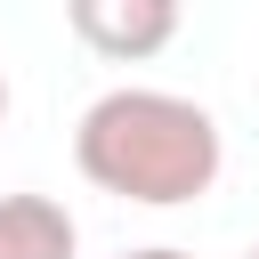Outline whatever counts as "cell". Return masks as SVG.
Returning a JSON list of instances; mask_svg holds the SVG:
<instances>
[{
  "label": "cell",
  "mask_w": 259,
  "mask_h": 259,
  "mask_svg": "<svg viewBox=\"0 0 259 259\" xmlns=\"http://www.w3.org/2000/svg\"><path fill=\"white\" fill-rule=\"evenodd\" d=\"M81 227L57 194H0V259H73Z\"/></svg>",
  "instance_id": "3957f363"
},
{
  "label": "cell",
  "mask_w": 259,
  "mask_h": 259,
  "mask_svg": "<svg viewBox=\"0 0 259 259\" xmlns=\"http://www.w3.org/2000/svg\"><path fill=\"white\" fill-rule=\"evenodd\" d=\"M73 170L138 210H178L202 202L227 170V138L210 121V105L178 97V89H146L121 81L105 97H89V113L73 121Z\"/></svg>",
  "instance_id": "6da1fadb"
},
{
  "label": "cell",
  "mask_w": 259,
  "mask_h": 259,
  "mask_svg": "<svg viewBox=\"0 0 259 259\" xmlns=\"http://www.w3.org/2000/svg\"><path fill=\"white\" fill-rule=\"evenodd\" d=\"M0 121H8V73H0Z\"/></svg>",
  "instance_id": "5b68a950"
},
{
  "label": "cell",
  "mask_w": 259,
  "mask_h": 259,
  "mask_svg": "<svg viewBox=\"0 0 259 259\" xmlns=\"http://www.w3.org/2000/svg\"><path fill=\"white\" fill-rule=\"evenodd\" d=\"M121 259H194V251H178V243H146V251H121Z\"/></svg>",
  "instance_id": "277c9868"
},
{
  "label": "cell",
  "mask_w": 259,
  "mask_h": 259,
  "mask_svg": "<svg viewBox=\"0 0 259 259\" xmlns=\"http://www.w3.org/2000/svg\"><path fill=\"white\" fill-rule=\"evenodd\" d=\"M243 259H259V243H251V251H243Z\"/></svg>",
  "instance_id": "8992f818"
},
{
  "label": "cell",
  "mask_w": 259,
  "mask_h": 259,
  "mask_svg": "<svg viewBox=\"0 0 259 259\" xmlns=\"http://www.w3.org/2000/svg\"><path fill=\"white\" fill-rule=\"evenodd\" d=\"M65 24L89 57L105 65H146L178 40L186 24V0H65Z\"/></svg>",
  "instance_id": "7a4b0ae2"
}]
</instances>
